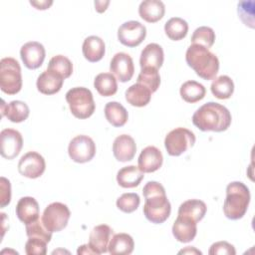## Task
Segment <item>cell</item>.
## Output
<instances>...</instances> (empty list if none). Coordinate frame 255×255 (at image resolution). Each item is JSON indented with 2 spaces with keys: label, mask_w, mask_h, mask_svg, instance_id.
Here are the masks:
<instances>
[{
  "label": "cell",
  "mask_w": 255,
  "mask_h": 255,
  "mask_svg": "<svg viewBox=\"0 0 255 255\" xmlns=\"http://www.w3.org/2000/svg\"><path fill=\"white\" fill-rule=\"evenodd\" d=\"M142 194L145 218L154 224L163 223L170 215L171 205L162 184L157 181H148L142 188Z\"/></svg>",
  "instance_id": "cell-1"
},
{
  "label": "cell",
  "mask_w": 255,
  "mask_h": 255,
  "mask_svg": "<svg viewBox=\"0 0 255 255\" xmlns=\"http://www.w3.org/2000/svg\"><path fill=\"white\" fill-rule=\"evenodd\" d=\"M229 110L215 102H208L198 108L193 116V125L202 131H224L231 125Z\"/></svg>",
  "instance_id": "cell-2"
},
{
  "label": "cell",
  "mask_w": 255,
  "mask_h": 255,
  "mask_svg": "<svg viewBox=\"0 0 255 255\" xmlns=\"http://www.w3.org/2000/svg\"><path fill=\"white\" fill-rule=\"evenodd\" d=\"M185 61L197 76L206 81L215 79L219 70L217 56L201 45L191 44L186 50Z\"/></svg>",
  "instance_id": "cell-3"
},
{
  "label": "cell",
  "mask_w": 255,
  "mask_h": 255,
  "mask_svg": "<svg viewBox=\"0 0 255 255\" xmlns=\"http://www.w3.org/2000/svg\"><path fill=\"white\" fill-rule=\"evenodd\" d=\"M250 203L249 188L241 181L230 182L226 187V198L223 204L224 215L231 220L242 218Z\"/></svg>",
  "instance_id": "cell-4"
},
{
  "label": "cell",
  "mask_w": 255,
  "mask_h": 255,
  "mask_svg": "<svg viewBox=\"0 0 255 255\" xmlns=\"http://www.w3.org/2000/svg\"><path fill=\"white\" fill-rule=\"evenodd\" d=\"M66 101L71 113L77 119H88L96 110L93 94L85 87H75L70 89L66 93Z\"/></svg>",
  "instance_id": "cell-5"
},
{
  "label": "cell",
  "mask_w": 255,
  "mask_h": 255,
  "mask_svg": "<svg viewBox=\"0 0 255 255\" xmlns=\"http://www.w3.org/2000/svg\"><path fill=\"white\" fill-rule=\"evenodd\" d=\"M0 89L7 95H15L22 89L21 67L14 58L6 57L0 61Z\"/></svg>",
  "instance_id": "cell-6"
},
{
  "label": "cell",
  "mask_w": 255,
  "mask_h": 255,
  "mask_svg": "<svg viewBox=\"0 0 255 255\" xmlns=\"http://www.w3.org/2000/svg\"><path fill=\"white\" fill-rule=\"evenodd\" d=\"M194 133L185 128H175L170 130L164 138V146L167 153L171 156H178L195 143Z\"/></svg>",
  "instance_id": "cell-7"
},
{
  "label": "cell",
  "mask_w": 255,
  "mask_h": 255,
  "mask_svg": "<svg viewBox=\"0 0 255 255\" xmlns=\"http://www.w3.org/2000/svg\"><path fill=\"white\" fill-rule=\"evenodd\" d=\"M71 212L68 206L62 202H53L43 211L42 221L48 230L59 232L63 230L70 219Z\"/></svg>",
  "instance_id": "cell-8"
},
{
  "label": "cell",
  "mask_w": 255,
  "mask_h": 255,
  "mask_svg": "<svg viewBox=\"0 0 255 255\" xmlns=\"http://www.w3.org/2000/svg\"><path fill=\"white\" fill-rule=\"evenodd\" d=\"M68 153L70 158L75 162H88L96 154V143L90 136L79 134L71 139L68 146Z\"/></svg>",
  "instance_id": "cell-9"
},
{
  "label": "cell",
  "mask_w": 255,
  "mask_h": 255,
  "mask_svg": "<svg viewBox=\"0 0 255 255\" xmlns=\"http://www.w3.org/2000/svg\"><path fill=\"white\" fill-rule=\"evenodd\" d=\"M146 36V28L138 21L130 20L123 23L118 29L119 41L129 48L138 46Z\"/></svg>",
  "instance_id": "cell-10"
},
{
  "label": "cell",
  "mask_w": 255,
  "mask_h": 255,
  "mask_svg": "<svg viewBox=\"0 0 255 255\" xmlns=\"http://www.w3.org/2000/svg\"><path fill=\"white\" fill-rule=\"evenodd\" d=\"M46 168L44 157L37 151H28L21 156L18 162V171L25 177L38 178Z\"/></svg>",
  "instance_id": "cell-11"
},
{
  "label": "cell",
  "mask_w": 255,
  "mask_h": 255,
  "mask_svg": "<svg viewBox=\"0 0 255 255\" xmlns=\"http://www.w3.org/2000/svg\"><path fill=\"white\" fill-rule=\"evenodd\" d=\"M23 146L22 134L13 128H4L0 132V152L6 159L15 158Z\"/></svg>",
  "instance_id": "cell-12"
},
{
  "label": "cell",
  "mask_w": 255,
  "mask_h": 255,
  "mask_svg": "<svg viewBox=\"0 0 255 255\" xmlns=\"http://www.w3.org/2000/svg\"><path fill=\"white\" fill-rule=\"evenodd\" d=\"M110 70L120 82H128L134 73L133 61L128 54L119 52L112 58L110 63Z\"/></svg>",
  "instance_id": "cell-13"
},
{
  "label": "cell",
  "mask_w": 255,
  "mask_h": 255,
  "mask_svg": "<svg viewBox=\"0 0 255 255\" xmlns=\"http://www.w3.org/2000/svg\"><path fill=\"white\" fill-rule=\"evenodd\" d=\"M46 56L44 46L37 41H30L25 43L20 49V57L24 65L30 69L35 70L42 66Z\"/></svg>",
  "instance_id": "cell-14"
},
{
  "label": "cell",
  "mask_w": 255,
  "mask_h": 255,
  "mask_svg": "<svg viewBox=\"0 0 255 255\" xmlns=\"http://www.w3.org/2000/svg\"><path fill=\"white\" fill-rule=\"evenodd\" d=\"M196 223L197 222L187 216L177 215V218L172 225V234L174 238L181 243L192 241L197 233Z\"/></svg>",
  "instance_id": "cell-15"
},
{
  "label": "cell",
  "mask_w": 255,
  "mask_h": 255,
  "mask_svg": "<svg viewBox=\"0 0 255 255\" xmlns=\"http://www.w3.org/2000/svg\"><path fill=\"white\" fill-rule=\"evenodd\" d=\"M162 161L163 156L161 151L153 145H148L141 150L137 159V164L138 168L143 173H150L159 169L162 165Z\"/></svg>",
  "instance_id": "cell-16"
},
{
  "label": "cell",
  "mask_w": 255,
  "mask_h": 255,
  "mask_svg": "<svg viewBox=\"0 0 255 255\" xmlns=\"http://www.w3.org/2000/svg\"><path fill=\"white\" fill-rule=\"evenodd\" d=\"M136 144L134 139L128 134H121L117 136L113 143V153L117 160L126 162L134 157Z\"/></svg>",
  "instance_id": "cell-17"
},
{
  "label": "cell",
  "mask_w": 255,
  "mask_h": 255,
  "mask_svg": "<svg viewBox=\"0 0 255 255\" xmlns=\"http://www.w3.org/2000/svg\"><path fill=\"white\" fill-rule=\"evenodd\" d=\"M114 231L107 224H100L93 228L89 236V245L97 254L108 252V245Z\"/></svg>",
  "instance_id": "cell-18"
},
{
  "label": "cell",
  "mask_w": 255,
  "mask_h": 255,
  "mask_svg": "<svg viewBox=\"0 0 255 255\" xmlns=\"http://www.w3.org/2000/svg\"><path fill=\"white\" fill-rule=\"evenodd\" d=\"M16 215L25 225L36 221L40 215L39 203L34 197H21L16 205Z\"/></svg>",
  "instance_id": "cell-19"
},
{
  "label": "cell",
  "mask_w": 255,
  "mask_h": 255,
  "mask_svg": "<svg viewBox=\"0 0 255 255\" xmlns=\"http://www.w3.org/2000/svg\"><path fill=\"white\" fill-rule=\"evenodd\" d=\"M64 80L65 79L59 74L47 69L39 75L36 86L40 93L44 95H54L62 89Z\"/></svg>",
  "instance_id": "cell-20"
},
{
  "label": "cell",
  "mask_w": 255,
  "mask_h": 255,
  "mask_svg": "<svg viewBox=\"0 0 255 255\" xmlns=\"http://www.w3.org/2000/svg\"><path fill=\"white\" fill-rule=\"evenodd\" d=\"M164 54L161 46L156 43H150L142 49L139 58V65L141 69L149 67L158 70L162 66Z\"/></svg>",
  "instance_id": "cell-21"
},
{
  "label": "cell",
  "mask_w": 255,
  "mask_h": 255,
  "mask_svg": "<svg viewBox=\"0 0 255 255\" xmlns=\"http://www.w3.org/2000/svg\"><path fill=\"white\" fill-rule=\"evenodd\" d=\"M82 52L85 59L89 62H99L103 59L106 52L105 42L98 36H89L84 40Z\"/></svg>",
  "instance_id": "cell-22"
},
{
  "label": "cell",
  "mask_w": 255,
  "mask_h": 255,
  "mask_svg": "<svg viewBox=\"0 0 255 255\" xmlns=\"http://www.w3.org/2000/svg\"><path fill=\"white\" fill-rule=\"evenodd\" d=\"M165 12V6L159 0H144L138 6L139 16L148 23H155L162 19Z\"/></svg>",
  "instance_id": "cell-23"
},
{
  "label": "cell",
  "mask_w": 255,
  "mask_h": 255,
  "mask_svg": "<svg viewBox=\"0 0 255 255\" xmlns=\"http://www.w3.org/2000/svg\"><path fill=\"white\" fill-rule=\"evenodd\" d=\"M30 110L26 103L22 101H12L8 105L2 101L1 115L12 123H22L29 117Z\"/></svg>",
  "instance_id": "cell-24"
},
{
  "label": "cell",
  "mask_w": 255,
  "mask_h": 255,
  "mask_svg": "<svg viewBox=\"0 0 255 255\" xmlns=\"http://www.w3.org/2000/svg\"><path fill=\"white\" fill-rule=\"evenodd\" d=\"M134 242L128 233H118L113 235L108 245V252L112 255H128L132 253Z\"/></svg>",
  "instance_id": "cell-25"
},
{
  "label": "cell",
  "mask_w": 255,
  "mask_h": 255,
  "mask_svg": "<svg viewBox=\"0 0 255 255\" xmlns=\"http://www.w3.org/2000/svg\"><path fill=\"white\" fill-rule=\"evenodd\" d=\"M143 172L135 165L124 166L117 173V181L124 188H132L137 186L143 179Z\"/></svg>",
  "instance_id": "cell-26"
},
{
  "label": "cell",
  "mask_w": 255,
  "mask_h": 255,
  "mask_svg": "<svg viewBox=\"0 0 255 255\" xmlns=\"http://www.w3.org/2000/svg\"><path fill=\"white\" fill-rule=\"evenodd\" d=\"M151 92L141 84H133L128 87L125 93L127 102L133 107L146 106L151 98Z\"/></svg>",
  "instance_id": "cell-27"
},
{
  "label": "cell",
  "mask_w": 255,
  "mask_h": 255,
  "mask_svg": "<svg viewBox=\"0 0 255 255\" xmlns=\"http://www.w3.org/2000/svg\"><path fill=\"white\" fill-rule=\"evenodd\" d=\"M104 112L107 121L116 128L123 127L128 122V111L122 104L118 102H109L106 104Z\"/></svg>",
  "instance_id": "cell-28"
},
{
  "label": "cell",
  "mask_w": 255,
  "mask_h": 255,
  "mask_svg": "<svg viewBox=\"0 0 255 255\" xmlns=\"http://www.w3.org/2000/svg\"><path fill=\"white\" fill-rule=\"evenodd\" d=\"M206 210L207 206L202 200L188 199L179 205L177 214L187 216L193 219L195 222H198L204 217Z\"/></svg>",
  "instance_id": "cell-29"
},
{
  "label": "cell",
  "mask_w": 255,
  "mask_h": 255,
  "mask_svg": "<svg viewBox=\"0 0 255 255\" xmlns=\"http://www.w3.org/2000/svg\"><path fill=\"white\" fill-rule=\"evenodd\" d=\"M179 93L183 101L193 104L201 101L205 97L206 89L196 81H186L181 85Z\"/></svg>",
  "instance_id": "cell-30"
},
{
  "label": "cell",
  "mask_w": 255,
  "mask_h": 255,
  "mask_svg": "<svg viewBox=\"0 0 255 255\" xmlns=\"http://www.w3.org/2000/svg\"><path fill=\"white\" fill-rule=\"evenodd\" d=\"M94 87L103 97H111L118 91L116 77L112 73H100L94 80Z\"/></svg>",
  "instance_id": "cell-31"
},
{
  "label": "cell",
  "mask_w": 255,
  "mask_h": 255,
  "mask_svg": "<svg viewBox=\"0 0 255 255\" xmlns=\"http://www.w3.org/2000/svg\"><path fill=\"white\" fill-rule=\"evenodd\" d=\"M210 90L215 98L219 100H226L233 95L234 83L230 77L222 75L213 79Z\"/></svg>",
  "instance_id": "cell-32"
},
{
  "label": "cell",
  "mask_w": 255,
  "mask_h": 255,
  "mask_svg": "<svg viewBox=\"0 0 255 255\" xmlns=\"http://www.w3.org/2000/svg\"><path fill=\"white\" fill-rule=\"evenodd\" d=\"M164 32L170 40L179 41L187 35L188 24L180 17H172L164 24Z\"/></svg>",
  "instance_id": "cell-33"
},
{
  "label": "cell",
  "mask_w": 255,
  "mask_h": 255,
  "mask_svg": "<svg viewBox=\"0 0 255 255\" xmlns=\"http://www.w3.org/2000/svg\"><path fill=\"white\" fill-rule=\"evenodd\" d=\"M138 84L143 85L146 87L151 93L156 92L160 85V76L158 73V70L154 68H142L140 73L137 76V82Z\"/></svg>",
  "instance_id": "cell-34"
},
{
  "label": "cell",
  "mask_w": 255,
  "mask_h": 255,
  "mask_svg": "<svg viewBox=\"0 0 255 255\" xmlns=\"http://www.w3.org/2000/svg\"><path fill=\"white\" fill-rule=\"evenodd\" d=\"M47 69L59 74L64 79H67L73 73V64L66 56L57 55L51 58Z\"/></svg>",
  "instance_id": "cell-35"
},
{
  "label": "cell",
  "mask_w": 255,
  "mask_h": 255,
  "mask_svg": "<svg viewBox=\"0 0 255 255\" xmlns=\"http://www.w3.org/2000/svg\"><path fill=\"white\" fill-rule=\"evenodd\" d=\"M215 41V32L207 26H200L194 30L191 36V43L210 48Z\"/></svg>",
  "instance_id": "cell-36"
},
{
  "label": "cell",
  "mask_w": 255,
  "mask_h": 255,
  "mask_svg": "<svg viewBox=\"0 0 255 255\" xmlns=\"http://www.w3.org/2000/svg\"><path fill=\"white\" fill-rule=\"evenodd\" d=\"M140 203V198L137 193L128 192L122 194L117 199V207L125 212V213H131L137 209Z\"/></svg>",
  "instance_id": "cell-37"
},
{
  "label": "cell",
  "mask_w": 255,
  "mask_h": 255,
  "mask_svg": "<svg viewBox=\"0 0 255 255\" xmlns=\"http://www.w3.org/2000/svg\"><path fill=\"white\" fill-rule=\"evenodd\" d=\"M26 234L28 237H36L45 240L47 243L51 241L52 232L44 225L42 218H38L36 221L26 225Z\"/></svg>",
  "instance_id": "cell-38"
},
{
  "label": "cell",
  "mask_w": 255,
  "mask_h": 255,
  "mask_svg": "<svg viewBox=\"0 0 255 255\" xmlns=\"http://www.w3.org/2000/svg\"><path fill=\"white\" fill-rule=\"evenodd\" d=\"M25 252L28 255H45L47 253V242L36 237H29L25 244Z\"/></svg>",
  "instance_id": "cell-39"
},
{
  "label": "cell",
  "mask_w": 255,
  "mask_h": 255,
  "mask_svg": "<svg viewBox=\"0 0 255 255\" xmlns=\"http://www.w3.org/2000/svg\"><path fill=\"white\" fill-rule=\"evenodd\" d=\"M209 255H235L234 246L227 241H218L213 243L208 251Z\"/></svg>",
  "instance_id": "cell-40"
},
{
  "label": "cell",
  "mask_w": 255,
  "mask_h": 255,
  "mask_svg": "<svg viewBox=\"0 0 255 255\" xmlns=\"http://www.w3.org/2000/svg\"><path fill=\"white\" fill-rule=\"evenodd\" d=\"M11 201V183L4 176L0 177V207H5Z\"/></svg>",
  "instance_id": "cell-41"
},
{
  "label": "cell",
  "mask_w": 255,
  "mask_h": 255,
  "mask_svg": "<svg viewBox=\"0 0 255 255\" xmlns=\"http://www.w3.org/2000/svg\"><path fill=\"white\" fill-rule=\"evenodd\" d=\"M30 4L33 5L36 9L38 10H46L48 9L52 4L53 1H47V0H43V1H30Z\"/></svg>",
  "instance_id": "cell-42"
},
{
  "label": "cell",
  "mask_w": 255,
  "mask_h": 255,
  "mask_svg": "<svg viewBox=\"0 0 255 255\" xmlns=\"http://www.w3.org/2000/svg\"><path fill=\"white\" fill-rule=\"evenodd\" d=\"M77 254H97V253L88 243V244L81 245L77 250Z\"/></svg>",
  "instance_id": "cell-43"
},
{
  "label": "cell",
  "mask_w": 255,
  "mask_h": 255,
  "mask_svg": "<svg viewBox=\"0 0 255 255\" xmlns=\"http://www.w3.org/2000/svg\"><path fill=\"white\" fill-rule=\"evenodd\" d=\"M110 4V1H95V9L99 12L102 13L104 11H106L108 5Z\"/></svg>",
  "instance_id": "cell-44"
},
{
  "label": "cell",
  "mask_w": 255,
  "mask_h": 255,
  "mask_svg": "<svg viewBox=\"0 0 255 255\" xmlns=\"http://www.w3.org/2000/svg\"><path fill=\"white\" fill-rule=\"evenodd\" d=\"M202 254L201 253V251H199V250H197V249H195L194 247H191V246H187L185 249H182V250H180L179 252H178V254Z\"/></svg>",
  "instance_id": "cell-45"
}]
</instances>
